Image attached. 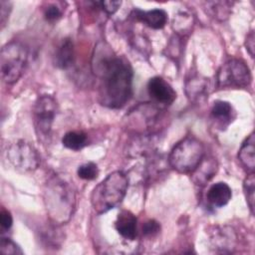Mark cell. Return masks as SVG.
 Returning a JSON list of instances; mask_svg holds the SVG:
<instances>
[{
	"mask_svg": "<svg viewBox=\"0 0 255 255\" xmlns=\"http://www.w3.org/2000/svg\"><path fill=\"white\" fill-rule=\"evenodd\" d=\"M75 53H74V44L70 38H65L58 46L53 56V64L55 67L66 70L70 68L74 63Z\"/></svg>",
	"mask_w": 255,
	"mask_h": 255,
	"instance_id": "16",
	"label": "cell"
},
{
	"mask_svg": "<svg viewBox=\"0 0 255 255\" xmlns=\"http://www.w3.org/2000/svg\"><path fill=\"white\" fill-rule=\"evenodd\" d=\"M252 75L247 64L237 58L227 60L216 74V86L219 89H244L250 86Z\"/></svg>",
	"mask_w": 255,
	"mask_h": 255,
	"instance_id": "6",
	"label": "cell"
},
{
	"mask_svg": "<svg viewBox=\"0 0 255 255\" xmlns=\"http://www.w3.org/2000/svg\"><path fill=\"white\" fill-rule=\"evenodd\" d=\"M57 113V102L51 95L39 96L33 107V123L39 140L47 138Z\"/></svg>",
	"mask_w": 255,
	"mask_h": 255,
	"instance_id": "8",
	"label": "cell"
},
{
	"mask_svg": "<svg viewBox=\"0 0 255 255\" xmlns=\"http://www.w3.org/2000/svg\"><path fill=\"white\" fill-rule=\"evenodd\" d=\"M43 13H44V18L51 23L58 21L63 15L62 9L57 4H54V3L48 4L45 7Z\"/></svg>",
	"mask_w": 255,
	"mask_h": 255,
	"instance_id": "24",
	"label": "cell"
},
{
	"mask_svg": "<svg viewBox=\"0 0 255 255\" xmlns=\"http://www.w3.org/2000/svg\"><path fill=\"white\" fill-rule=\"evenodd\" d=\"M244 195L251 213H254V192H255V176L254 172L248 173L243 181Z\"/></svg>",
	"mask_w": 255,
	"mask_h": 255,
	"instance_id": "21",
	"label": "cell"
},
{
	"mask_svg": "<svg viewBox=\"0 0 255 255\" xmlns=\"http://www.w3.org/2000/svg\"><path fill=\"white\" fill-rule=\"evenodd\" d=\"M12 5L10 2L8 1H4V0H1L0 1V15H1V29L4 28V26L6 25L7 21H8V18H9V15H10V12H11V8Z\"/></svg>",
	"mask_w": 255,
	"mask_h": 255,
	"instance_id": "27",
	"label": "cell"
},
{
	"mask_svg": "<svg viewBox=\"0 0 255 255\" xmlns=\"http://www.w3.org/2000/svg\"><path fill=\"white\" fill-rule=\"evenodd\" d=\"M0 224L3 230H9L13 224V217L9 210L2 208L0 212Z\"/></svg>",
	"mask_w": 255,
	"mask_h": 255,
	"instance_id": "28",
	"label": "cell"
},
{
	"mask_svg": "<svg viewBox=\"0 0 255 255\" xmlns=\"http://www.w3.org/2000/svg\"><path fill=\"white\" fill-rule=\"evenodd\" d=\"M236 235L229 227H216L210 234L211 248L218 253H230L235 248Z\"/></svg>",
	"mask_w": 255,
	"mask_h": 255,
	"instance_id": "10",
	"label": "cell"
},
{
	"mask_svg": "<svg viewBox=\"0 0 255 255\" xmlns=\"http://www.w3.org/2000/svg\"><path fill=\"white\" fill-rule=\"evenodd\" d=\"M28 62V50L18 41L2 47L0 53L1 79L7 85L16 83L23 75Z\"/></svg>",
	"mask_w": 255,
	"mask_h": 255,
	"instance_id": "5",
	"label": "cell"
},
{
	"mask_svg": "<svg viewBox=\"0 0 255 255\" xmlns=\"http://www.w3.org/2000/svg\"><path fill=\"white\" fill-rule=\"evenodd\" d=\"M94 71L100 79V100L111 109L123 108L132 96L133 72L129 62L113 51L101 48L96 52Z\"/></svg>",
	"mask_w": 255,
	"mask_h": 255,
	"instance_id": "1",
	"label": "cell"
},
{
	"mask_svg": "<svg viewBox=\"0 0 255 255\" xmlns=\"http://www.w3.org/2000/svg\"><path fill=\"white\" fill-rule=\"evenodd\" d=\"M93 4L101 8L108 15H113L119 10V8L122 5V2L121 1H98V2H93Z\"/></svg>",
	"mask_w": 255,
	"mask_h": 255,
	"instance_id": "26",
	"label": "cell"
},
{
	"mask_svg": "<svg viewBox=\"0 0 255 255\" xmlns=\"http://www.w3.org/2000/svg\"><path fill=\"white\" fill-rule=\"evenodd\" d=\"M0 252L6 255L23 254V250L20 248V246L16 242H14L12 239L6 238V237H2L0 240Z\"/></svg>",
	"mask_w": 255,
	"mask_h": 255,
	"instance_id": "23",
	"label": "cell"
},
{
	"mask_svg": "<svg viewBox=\"0 0 255 255\" xmlns=\"http://www.w3.org/2000/svg\"><path fill=\"white\" fill-rule=\"evenodd\" d=\"M137 219L129 210H122L115 221V228L118 233L127 240L132 241L137 235Z\"/></svg>",
	"mask_w": 255,
	"mask_h": 255,
	"instance_id": "11",
	"label": "cell"
},
{
	"mask_svg": "<svg viewBox=\"0 0 255 255\" xmlns=\"http://www.w3.org/2000/svg\"><path fill=\"white\" fill-rule=\"evenodd\" d=\"M8 161L17 169L23 172L34 171L41 163L38 150L30 142L18 139L10 143L6 149Z\"/></svg>",
	"mask_w": 255,
	"mask_h": 255,
	"instance_id": "7",
	"label": "cell"
},
{
	"mask_svg": "<svg viewBox=\"0 0 255 255\" xmlns=\"http://www.w3.org/2000/svg\"><path fill=\"white\" fill-rule=\"evenodd\" d=\"M208 80L198 74H192L185 81V93L192 102H200L208 95Z\"/></svg>",
	"mask_w": 255,
	"mask_h": 255,
	"instance_id": "13",
	"label": "cell"
},
{
	"mask_svg": "<svg viewBox=\"0 0 255 255\" xmlns=\"http://www.w3.org/2000/svg\"><path fill=\"white\" fill-rule=\"evenodd\" d=\"M232 197V191L229 185L226 182L219 181L212 184L207 193V201L214 207H223L225 206Z\"/></svg>",
	"mask_w": 255,
	"mask_h": 255,
	"instance_id": "17",
	"label": "cell"
},
{
	"mask_svg": "<svg viewBox=\"0 0 255 255\" xmlns=\"http://www.w3.org/2000/svg\"><path fill=\"white\" fill-rule=\"evenodd\" d=\"M211 119L215 125L221 128H226L235 119V111L232 105L226 101H216L211 108Z\"/></svg>",
	"mask_w": 255,
	"mask_h": 255,
	"instance_id": "14",
	"label": "cell"
},
{
	"mask_svg": "<svg viewBox=\"0 0 255 255\" xmlns=\"http://www.w3.org/2000/svg\"><path fill=\"white\" fill-rule=\"evenodd\" d=\"M43 197L53 223L61 225L70 220L76 206V195L68 182L59 176H52L45 183Z\"/></svg>",
	"mask_w": 255,
	"mask_h": 255,
	"instance_id": "2",
	"label": "cell"
},
{
	"mask_svg": "<svg viewBox=\"0 0 255 255\" xmlns=\"http://www.w3.org/2000/svg\"><path fill=\"white\" fill-rule=\"evenodd\" d=\"M132 14L136 21H139L154 30L164 28L167 23V13L162 9H152L148 11L135 9L132 11Z\"/></svg>",
	"mask_w": 255,
	"mask_h": 255,
	"instance_id": "12",
	"label": "cell"
},
{
	"mask_svg": "<svg viewBox=\"0 0 255 255\" xmlns=\"http://www.w3.org/2000/svg\"><path fill=\"white\" fill-rule=\"evenodd\" d=\"M159 231H160V224L154 219H149L145 221L141 227V233L145 237H153L157 235Z\"/></svg>",
	"mask_w": 255,
	"mask_h": 255,
	"instance_id": "25",
	"label": "cell"
},
{
	"mask_svg": "<svg viewBox=\"0 0 255 255\" xmlns=\"http://www.w3.org/2000/svg\"><path fill=\"white\" fill-rule=\"evenodd\" d=\"M233 3L229 1H219V2H205V7L207 9V13L211 15L214 19L219 21L226 20L230 13Z\"/></svg>",
	"mask_w": 255,
	"mask_h": 255,
	"instance_id": "20",
	"label": "cell"
},
{
	"mask_svg": "<svg viewBox=\"0 0 255 255\" xmlns=\"http://www.w3.org/2000/svg\"><path fill=\"white\" fill-rule=\"evenodd\" d=\"M218 164L213 157H203L198 166L190 173L192 180L196 185H205L216 173Z\"/></svg>",
	"mask_w": 255,
	"mask_h": 255,
	"instance_id": "15",
	"label": "cell"
},
{
	"mask_svg": "<svg viewBox=\"0 0 255 255\" xmlns=\"http://www.w3.org/2000/svg\"><path fill=\"white\" fill-rule=\"evenodd\" d=\"M128 188V177L122 170L109 173L98 183L91 194L93 209L103 214L117 207L124 200Z\"/></svg>",
	"mask_w": 255,
	"mask_h": 255,
	"instance_id": "3",
	"label": "cell"
},
{
	"mask_svg": "<svg viewBox=\"0 0 255 255\" xmlns=\"http://www.w3.org/2000/svg\"><path fill=\"white\" fill-rule=\"evenodd\" d=\"M254 32L251 31L247 37H246V40H245V47H246V50L247 52L249 53V55L253 58L254 57V49H255V43H254Z\"/></svg>",
	"mask_w": 255,
	"mask_h": 255,
	"instance_id": "29",
	"label": "cell"
},
{
	"mask_svg": "<svg viewBox=\"0 0 255 255\" xmlns=\"http://www.w3.org/2000/svg\"><path fill=\"white\" fill-rule=\"evenodd\" d=\"M238 159L248 173L254 172L255 168V137L254 132H251L242 142L239 151Z\"/></svg>",
	"mask_w": 255,
	"mask_h": 255,
	"instance_id": "18",
	"label": "cell"
},
{
	"mask_svg": "<svg viewBox=\"0 0 255 255\" xmlns=\"http://www.w3.org/2000/svg\"><path fill=\"white\" fill-rule=\"evenodd\" d=\"M77 174L84 180H94L99 175V168L95 162L89 161L81 164L77 169Z\"/></svg>",
	"mask_w": 255,
	"mask_h": 255,
	"instance_id": "22",
	"label": "cell"
},
{
	"mask_svg": "<svg viewBox=\"0 0 255 255\" xmlns=\"http://www.w3.org/2000/svg\"><path fill=\"white\" fill-rule=\"evenodd\" d=\"M146 89L148 96L157 104L169 106L176 99V92L162 77L155 76L150 78L147 82Z\"/></svg>",
	"mask_w": 255,
	"mask_h": 255,
	"instance_id": "9",
	"label": "cell"
},
{
	"mask_svg": "<svg viewBox=\"0 0 255 255\" xmlns=\"http://www.w3.org/2000/svg\"><path fill=\"white\" fill-rule=\"evenodd\" d=\"M62 143L71 150H80L88 144V136L83 131L71 130L66 132L62 137Z\"/></svg>",
	"mask_w": 255,
	"mask_h": 255,
	"instance_id": "19",
	"label": "cell"
},
{
	"mask_svg": "<svg viewBox=\"0 0 255 255\" xmlns=\"http://www.w3.org/2000/svg\"><path fill=\"white\" fill-rule=\"evenodd\" d=\"M205 155L203 143L193 135H187L171 148L168 155L170 167L179 173H191Z\"/></svg>",
	"mask_w": 255,
	"mask_h": 255,
	"instance_id": "4",
	"label": "cell"
}]
</instances>
